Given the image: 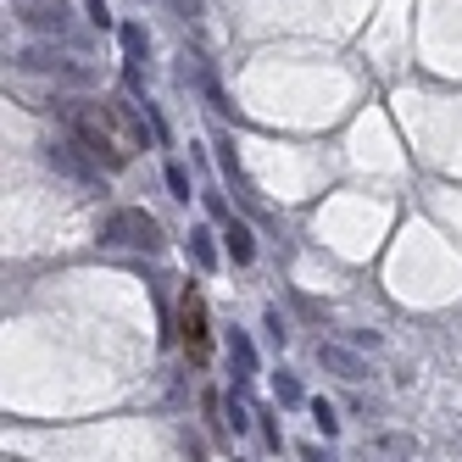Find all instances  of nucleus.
<instances>
[{
	"label": "nucleus",
	"mask_w": 462,
	"mask_h": 462,
	"mask_svg": "<svg viewBox=\"0 0 462 462\" xmlns=\"http://www.w3.org/2000/svg\"><path fill=\"white\" fill-rule=\"evenodd\" d=\"M56 106H61L68 134H73L95 162H101L106 173H117L123 162H128V145H123V134H117V123H112V106H106V101H101V106H95V101H56Z\"/></svg>",
	"instance_id": "nucleus-1"
},
{
	"label": "nucleus",
	"mask_w": 462,
	"mask_h": 462,
	"mask_svg": "<svg viewBox=\"0 0 462 462\" xmlns=\"http://www.w3.org/2000/svg\"><path fill=\"white\" fill-rule=\"evenodd\" d=\"M101 245H117V251H162V223L145 207H117L101 223Z\"/></svg>",
	"instance_id": "nucleus-2"
},
{
	"label": "nucleus",
	"mask_w": 462,
	"mask_h": 462,
	"mask_svg": "<svg viewBox=\"0 0 462 462\" xmlns=\"http://www.w3.org/2000/svg\"><path fill=\"white\" fill-rule=\"evenodd\" d=\"M17 68H23V73H51V79H61V84H89V79H95L84 61L61 56V51H51V45H28V51H17Z\"/></svg>",
	"instance_id": "nucleus-3"
},
{
	"label": "nucleus",
	"mask_w": 462,
	"mask_h": 462,
	"mask_svg": "<svg viewBox=\"0 0 462 462\" xmlns=\"http://www.w3.org/2000/svg\"><path fill=\"white\" fill-rule=\"evenodd\" d=\"M45 162H51L61 179H73V184H101V162H95L73 134H68V140H51V145H45Z\"/></svg>",
	"instance_id": "nucleus-4"
},
{
	"label": "nucleus",
	"mask_w": 462,
	"mask_h": 462,
	"mask_svg": "<svg viewBox=\"0 0 462 462\" xmlns=\"http://www.w3.org/2000/svg\"><path fill=\"white\" fill-rule=\"evenodd\" d=\"M362 462H412L418 457V440L407 429H379V435H362Z\"/></svg>",
	"instance_id": "nucleus-5"
},
{
	"label": "nucleus",
	"mask_w": 462,
	"mask_h": 462,
	"mask_svg": "<svg viewBox=\"0 0 462 462\" xmlns=\"http://www.w3.org/2000/svg\"><path fill=\"white\" fill-rule=\"evenodd\" d=\"M318 368L335 374V379H346V384H362V379H368V362H362L351 346H340V340H318Z\"/></svg>",
	"instance_id": "nucleus-6"
},
{
	"label": "nucleus",
	"mask_w": 462,
	"mask_h": 462,
	"mask_svg": "<svg viewBox=\"0 0 462 462\" xmlns=\"http://www.w3.org/2000/svg\"><path fill=\"white\" fill-rule=\"evenodd\" d=\"M17 17L34 28V34H68V0H17Z\"/></svg>",
	"instance_id": "nucleus-7"
},
{
	"label": "nucleus",
	"mask_w": 462,
	"mask_h": 462,
	"mask_svg": "<svg viewBox=\"0 0 462 462\" xmlns=\"http://www.w3.org/2000/svg\"><path fill=\"white\" fill-rule=\"evenodd\" d=\"M179 335H184L189 362H207V301H201V295H184V307H179Z\"/></svg>",
	"instance_id": "nucleus-8"
},
{
	"label": "nucleus",
	"mask_w": 462,
	"mask_h": 462,
	"mask_svg": "<svg viewBox=\"0 0 462 462\" xmlns=\"http://www.w3.org/2000/svg\"><path fill=\"white\" fill-rule=\"evenodd\" d=\"M228 374H235V390H245L251 374H256V351H251V340L240 328H228Z\"/></svg>",
	"instance_id": "nucleus-9"
},
{
	"label": "nucleus",
	"mask_w": 462,
	"mask_h": 462,
	"mask_svg": "<svg viewBox=\"0 0 462 462\" xmlns=\"http://www.w3.org/2000/svg\"><path fill=\"white\" fill-rule=\"evenodd\" d=\"M106 106H112V123H117L123 145H128V151H140V145H145V117L128 106V101H106Z\"/></svg>",
	"instance_id": "nucleus-10"
},
{
	"label": "nucleus",
	"mask_w": 462,
	"mask_h": 462,
	"mask_svg": "<svg viewBox=\"0 0 462 462\" xmlns=\"http://www.w3.org/2000/svg\"><path fill=\"white\" fill-rule=\"evenodd\" d=\"M223 240H228V256H235L240 268L256 256V240H251V228H245V223H223Z\"/></svg>",
	"instance_id": "nucleus-11"
},
{
	"label": "nucleus",
	"mask_w": 462,
	"mask_h": 462,
	"mask_svg": "<svg viewBox=\"0 0 462 462\" xmlns=\"http://www.w3.org/2000/svg\"><path fill=\"white\" fill-rule=\"evenodd\" d=\"M189 256H195V268H201V273L217 268V245H212L207 228H189Z\"/></svg>",
	"instance_id": "nucleus-12"
},
{
	"label": "nucleus",
	"mask_w": 462,
	"mask_h": 462,
	"mask_svg": "<svg viewBox=\"0 0 462 462\" xmlns=\"http://www.w3.org/2000/svg\"><path fill=\"white\" fill-rule=\"evenodd\" d=\"M273 395H279L284 407H301V384H295V374H279L273 379Z\"/></svg>",
	"instance_id": "nucleus-13"
},
{
	"label": "nucleus",
	"mask_w": 462,
	"mask_h": 462,
	"mask_svg": "<svg viewBox=\"0 0 462 462\" xmlns=\"http://www.w3.org/2000/svg\"><path fill=\"white\" fill-rule=\"evenodd\" d=\"M123 45H128V56H145V51H151V40H145V28H140V23H128V28H123Z\"/></svg>",
	"instance_id": "nucleus-14"
},
{
	"label": "nucleus",
	"mask_w": 462,
	"mask_h": 462,
	"mask_svg": "<svg viewBox=\"0 0 462 462\" xmlns=\"http://www.w3.org/2000/svg\"><path fill=\"white\" fill-rule=\"evenodd\" d=\"M312 423L323 429V435H335V429H340V418H335V407H328V402H312Z\"/></svg>",
	"instance_id": "nucleus-15"
},
{
	"label": "nucleus",
	"mask_w": 462,
	"mask_h": 462,
	"mask_svg": "<svg viewBox=\"0 0 462 462\" xmlns=\"http://www.w3.org/2000/svg\"><path fill=\"white\" fill-rule=\"evenodd\" d=\"M168 189L179 195V201H189V173L179 168V162H168Z\"/></svg>",
	"instance_id": "nucleus-16"
},
{
	"label": "nucleus",
	"mask_w": 462,
	"mask_h": 462,
	"mask_svg": "<svg viewBox=\"0 0 462 462\" xmlns=\"http://www.w3.org/2000/svg\"><path fill=\"white\" fill-rule=\"evenodd\" d=\"M228 423H235V435H240V429H251V412H245V402H240V390L228 395Z\"/></svg>",
	"instance_id": "nucleus-17"
},
{
	"label": "nucleus",
	"mask_w": 462,
	"mask_h": 462,
	"mask_svg": "<svg viewBox=\"0 0 462 462\" xmlns=\"http://www.w3.org/2000/svg\"><path fill=\"white\" fill-rule=\"evenodd\" d=\"M201 201H207V212H212L217 223H235V217H228V201H223V195H217V189H207V195H201Z\"/></svg>",
	"instance_id": "nucleus-18"
},
{
	"label": "nucleus",
	"mask_w": 462,
	"mask_h": 462,
	"mask_svg": "<svg viewBox=\"0 0 462 462\" xmlns=\"http://www.w3.org/2000/svg\"><path fill=\"white\" fill-rule=\"evenodd\" d=\"M84 12H89V23H95V28H112V12H106V0H84Z\"/></svg>",
	"instance_id": "nucleus-19"
},
{
	"label": "nucleus",
	"mask_w": 462,
	"mask_h": 462,
	"mask_svg": "<svg viewBox=\"0 0 462 462\" xmlns=\"http://www.w3.org/2000/svg\"><path fill=\"white\" fill-rule=\"evenodd\" d=\"M262 328H268V340H273V346H284V318H279V307L268 312V323H262Z\"/></svg>",
	"instance_id": "nucleus-20"
},
{
	"label": "nucleus",
	"mask_w": 462,
	"mask_h": 462,
	"mask_svg": "<svg viewBox=\"0 0 462 462\" xmlns=\"http://www.w3.org/2000/svg\"><path fill=\"white\" fill-rule=\"evenodd\" d=\"M173 12L179 17H195V12H201V0H173Z\"/></svg>",
	"instance_id": "nucleus-21"
},
{
	"label": "nucleus",
	"mask_w": 462,
	"mask_h": 462,
	"mask_svg": "<svg viewBox=\"0 0 462 462\" xmlns=\"http://www.w3.org/2000/svg\"><path fill=\"white\" fill-rule=\"evenodd\" d=\"M307 462H335V457H328V451H318V446H312V451H307Z\"/></svg>",
	"instance_id": "nucleus-22"
}]
</instances>
